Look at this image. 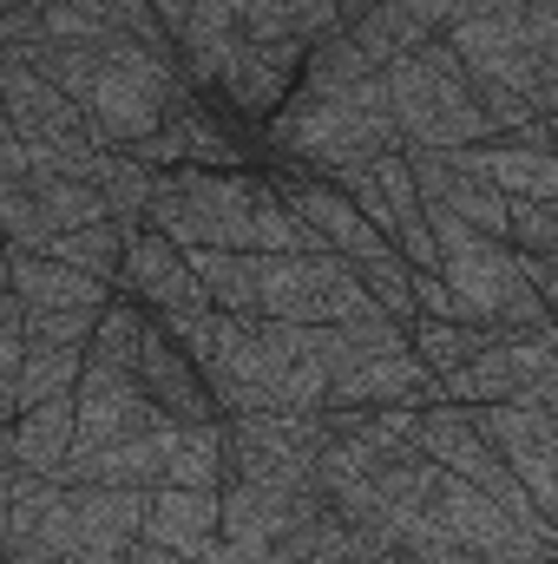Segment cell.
I'll return each instance as SVG.
<instances>
[{"label":"cell","instance_id":"obj_39","mask_svg":"<svg viewBox=\"0 0 558 564\" xmlns=\"http://www.w3.org/2000/svg\"><path fill=\"white\" fill-rule=\"evenodd\" d=\"M0 335H20V295L0 282Z\"/></svg>","mask_w":558,"mask_h":564},{"label":"cell","instance_id":"obj_10","mask_svg":"<svg viewBox=\"0 0 558 564\" xmlns=\"http://www.w3.org/2000/svg\"><path fill=\"white\" fill-rule=\"evenodd\" d=\"M257 315L264 322H296V328H335V322H362L382 315L368 302V289L335 250L315 257H257Z\"/></svg>","mask_w":558,"mask_h":564},{"label":"cell","instance_id":"obj_44","mask_svg":"<svg viewBox=\"0 0 558 564\" xmlns=\"http://www.w3.org/2000/svg\"><path fill=\"white\" fill-rule=\"evenodd\" d=\"M7 7H20V0H0V13H7Z\"/></svg>","mask_w":558,"mask_h":564},{"label":"cell","instance_id":"obj_26","mask_svg":"<svg viewBox=\"0 0 558 564\" xmlns=\"http://www.w3.org/2000/svg\"><path fill=\"white\" fill-rule=\"evenodd\" d=\"M184 263H191V276H197L204 302L217 315L257 322V257H244V250H184Z\"/></svg>","mask_w":558,"mask_h":564},{"label":"cell","instance_id":"obj_25","mask_svg":"<svg viewBox=\"0 0 558 564\" xmlns=\"http://www.w3.org/2000/svg\"><path fill=\"white\" fill-rule=\"evenodd\" d=\"M20 184L33 191V204H40V217L53 224V237H60V230H86V224H112V217H106V197H99L93 177H73V171H46V164H33Z\"/></svg>","mask_w":558,"mask_h":564},{"label":"cell","instance_id":"obj_2","mask_svg":"<svg viewBox=\"0 0 558 564\" xmlns=\"http://www.w3.org/2000/svg\"><path fill=\"white\" fill-rule=\"evenodd\" d=\"M164 335L204 375L217 414H322V335L296 322L244 315H171Z\"/></svg>","mask_w":558,"mask_h":564},{"label":"cell","instance_id":"obj_23","mask_svg":"<svg viewBox=\"0 0 558 564\" xmlns=\"http://www.w3.org/2000/svg\"><path fill=\"white\" fill-rule=\"evenodd\" d=\"M466 171H480L500 197H533V204H558V158L552 151H526L513 139H486L453 151Z\"/></svg>","mask_w":558,"mask_h":564},{"label":"cell","instance_id":"obj_30","mask_svg":"<svg viewBox=\"0 0 558 564\" xmlns=\"http://www.w3.org/2000/svg\"><path fill=\"white\" fill-rule=\"evenodd\" d=\"M93 184H99V197H106L112 230H119V237H139V230H144V197H151V171L132 164L126 151H99Z\"/></svg>","mask_w":558,"mask_h":564},{"label":"cell","instance_id":"obj_8","mask_svg":"<svg viewBox=\"0 0 558 564\" xmlns=\"http://www.w3.org/2000/svg\"><path fill=\"white\" fill-rule=\"evenodd\" d=\"M382 93H388V119L401 132V151H466V144L500 139L493 119L480 112L460 59L447 53V40H427L415 53H401L395 66H382Z\"/></svg>","mask_w":558,"mask_h":564},{"label":"cell","instance_id":"obj_11","mask_svg":"<svg viewBox=\"0 0 558 564\" xmlns=\"http://www.w3.org/2000/svg\"><path fill=\"white\" fill-rule=\"evenodd\" d=\"M440 401L460 408H493V401H526L558 414V335L526 328V335H493L473 361L440 375Z\"/></svg>","mask_w":558,"mask_h":564},{"label":"cell","instance_id":"obj_22","mask_svg":"<svg viewBox=\"0 0 558 564\" xmlns=\"http://www.w3.org/2000/svg\"><path fill=\"white\" fill-rule=\"evenodd\" d=\"M139 539L197 558V545L217 539V486H151V492H144Z\"/></svg>","mask_w":558,"mask_h":564},{"label":"cell","instance_id":"obj_17","mask_svg":"<svg viewBox=\"0 0 558 564\" xmlns=\"http://www.w3.org/2000/svg\"><path fill=\"white\" fill-rule=\"evenodd\" d=\"M309 506H322V492H282V486H264V479H224L217 486V539H230L250 564L264 545H277Z\"/></svg>","mask_w":558,"mask_h":564},{"label":"cell","instance_id":"obj_5","mask_svg":"<svg viewBox=\"0 0 558 564\" xmlns=\"http://www.w3.org/2000/svg\"><path fill=\"white\" fill-rule=\"evenodd\" d=\"M26 66L40 79H53L93 126L99 151H132V144L171 119V106L191 93L178 79V59L151 53L139 40L112 33V40H86V46H33Z\"/></svg>","mask_w":558,"mask_h":564},{"label":"cell","instance_id":"obj_38","mask_svg":"<svg viewBox=\"0 0 558 564\" xmlns=\"http://www.w3.org/2000/svg\"><path fill=\"white\" fill-rule=\"evenodd\" d=\"M151 13H158V26H164V40L184 26V13H191V0H151Z\"/></svg>","mask_w":558,"mask_h":564},{"label":"cell","instance_id":"obj_3","mask_svg":"<svg viewBox=\"0 0 558 564\" xmlns=\"http://www.w3.org/2000/svg\"><path fill=\"white\" fill-rule=\"evenodd\" d=\"M144 224L178 250H244V257H315L329 250L264 171H151Z\"/></svg>","mask_w":558,"mask_h":564},{"label":"cell","instance_id":"obj_24","mask_svg":"<svg viewBox=\"0 0 558 564\" xmlns=\"http://www.w3.org/2000/svg\"><path fill=\"white\" fill-rule=\"evenodd\" d=\"M342 26L335 0H244V40H270V46H315Z\"/></svg>","mask_w":558,"mask_h":564},{"label":"cell","instance_id":"obj_13","mask_svg":"<svg viewBox=\"0 0 558 564\" xmlns=\"http://www.w3.org/2000/svg\"><path fill=\"white\" fill-rule=\"evenodd\" d=\"M473 421L493 440L500 466L519 479V492L558 525V414L526 401H493V408H473Z\"/></svg>","mask_w":558,"mask_h":564},{"label":"cell","instance_id":"obj_28","mask_svg":"<svg viewBox=\"0 0 558 564\" xmlns=\"http://www.w3.org/2000/svg\"><path fill=\"white\" fill-rule=\"evenodd\" d=\"M79 361H86V348H40V341H26V355H20V368H13V414L73 394Z\"/></svg>","mask_w":558,"mask_h":564},{"label":"cell","instance_id":"obj_32","mask_svg":"<svg viewBox=\"0 0 558 564\" xmlns=\"http://www.w3.org/2000/svg\"><path fill=\"white\" fill-rule=\"evenodd\" d=\"M506 250L519 257H558V204H533V197H506Z\"/></svg>","mask_w":558,"mask_h":564},{"label":"cell","instance_id":"obj_29","mask_svg":"<svg viewBox=\"0 0 558 564\" xmlns=\"http://www.w3.org/2000/svg\"><path fill=\"white\" fill-rule=\"evenodd\" d=\"M493 335H500V328H473V322H447V315H415V322H408V341H415L420 368H427L433 381L453 375L460 361H473Z\"/></svg>","mask_w":558,"mask_h":564},{"label":"cell","instance_id":"obj_43","mask_svg":"<svg viewBox=\"0 0 558 564\" xmlns=\"http://www.w3.org/2000/svg\"><path fill=\"white\" fill-rule=\"evenodd\" d=\"M0 282H7V237H0Z\"/></svg>","mask_w":558,"mask_h":564},{"label":"cell","instance_id":"obj_9","mask_svg":"<svg viewBox=\"0 0 558 564\" xmlns=\"http://www.w3.org/2000/svg\"><path fill=\"white\" fill-rule=\"evenodd\" d=\"M0 112H7V126H13L20 151H26V171L46 164V171L93 177L99 144H93L86 112H79L53 79H40L26 59H0Z\"/></svg>","mask_w":558,"mask_h":564},{"label":"cell","instance_id":"obj_42","mask_svg":"<svg viewBox=\"0 0 558 564\" xmlns=\"http://www.w3.org/2000/svg\"><path fill=\"white\" fill-rule=\"evenodd\" d=\"M513 7H533V13H558V0H513Z\"/></svg>","mask_w":558,"mask_h":564},{"label":"cell","instance_id":"obj_36","mask_svg":"<svg viewBox=\"0 0 558 564\" xmlns=\"http://www.w3.org/2000/svg\"><path fill=\"white\" fill-rule=\"evenodd\" d=\"M506 139L526 144V151H552V112H533V119H526V126H513Z\"/></svg>","mask_w":558,"mask_h":564},{"label":"cell","instance_id":"obj_20","mask_svg":"<svg viewBox=\"0 0 558 564\" xmlns=\"http://www.w3.org/2000/svg\"><path fill=\"white\" fill-rule=\"evenodd\" d=\"M7 289L20 295V308H106L112 302V282L86 276L60 257H40V250H7Z\"/></svg>","mask_w":558,"mask_h":564},{"label":"cell","instance_id":"obj_16","mask_svg":"<svg viewBox=\"0 0 558 564\" xmlns=\"http://www.w3.org/2000/svg\"><path fill=\"white\" fill-rule=\"evenodd\" d=\"M112 289H126V302H144L158 322L211 308L204 289H197V276H191V263H184V250H178L171 237H158L151 224H144L139 237H126V257H119Z\"/></svg>","mask_w":558,"mask_h":564},{"label":"cell","instance_id":"obj_34","mask_svg":"<svg viewBox=\"0 0 558 564\" xmlns=\"http://www.w3.org/2000/svg\"><path fill=\"white\" fill-rule=\"evenodd\" d=\"M0 237H7V250H46L53 243V224L40 217L26 184H0Z\"/></svg>","mask_w":558,"mask_h":564},{"label":"cell","instance_id":"obj_7","mask_svg":"<svg viewBox=\"0 0 558 564\" xmlns=\"http://www.w3.org/2000/svg\"><path fill=\"white\" fill-rule=\"evenodd\" d=\"M322 335V408H427L440 381L420 368L415 341L388 315L335 322Z\"/></svg>","mask_w":558,"mask_h":564},{"label":"cell","instance_id":"obj_35","mask_svg":"<svg viewBox=\"0 0 558 564\" xmlns=\"http://www.w3.org/2000/svg\"><path fill=\"white\" fill-rule=\"evenodd\" d=\"M415 308H420V315H447V322H453L447 289H440V276H433V270H415Z\"/></svg>","mask_w":558,"mask_h":564},{"label":"cell","instance_id":"obj_1","mask_svg":"<svg viewBox=\"0 0 558 564\" xmlns=\"http://www.w3.org/2000/svg\"><path fill=\"white\" fill-rule=\"evenodd\" d=\"M264 151L289 171L329 177V184L375 164L382 151H401V132L388 119V93H382V66H368L342 26L302 53L296 93L264 119Z\"/></svg>","mask_w":558,"mask_h":564},{"label":"cell","instance_id":"obj_6","mask_svg":"<svg viewBox=\"0 0 558 564\" xmlns=\"http://www.w3.org/2000/svg\"><path fill=\"white\" fill-rule=\"evenodd\" d=\"M427 230H433V276L447 289L453 322L500 328V335L552 328V308L533 295V282L519 276V257L500 237H486L460 217H440V210H427Z\"/></svg>","mask_w":558,"mask_h":564},{"label":"cell","instance_id":"obj_19","mask_svg":"<svg viewBox=\"0 0 558 564\" xmlns=\"http://www.w3.org/2000/svg\"><path fill=\"white\" fill-rule=\"evenodd\" d=\"M447 13H453V0H375V7H362L355 20H342V33L362 46L368 66H395L401 53L440 40Z\"/></svg>","mask_w":558,"mask_h":564},{"label":"cell","instance_id":"obj_37","mask_svg":"<svg viewBox=\"0 0 558 564\" xmlns=\"http://www.w3.org/2000/svg\"><path fill=\"white\" fill-rule=\"evenodd\" d=\"M126 564H191L184 552H171V545H151V539H132V552H126Z\"/></svg>","mask_w":558,"mask_h":564},{"label":"cell","instance_id":"obj_12","mask_svg":"<svg viewBox=\"0 0 558 564\" xmlns=\"http://www.w3.org/2000/svg\"><path fill=\"white\" fill-rule=\"evenodd\" d=\"M315 453H322V414H224V479L322 492Z\"/></svg>","mask_w":558,"mask_h":564},{"label":"cell","instance_id":"obj_33","mask_svg":"<svg viewBox=\"0 0 558 564\" xmlns=\"http://www.w3.org/2000/svg\"><path fill=\"white\" fill-rule=\"evenodd\" d=\"M93 308H20V341L40 348H86L93 341Z\"/></svg>","mask_w":558,"mask_h":564},{"label":"cell","instance_id":"obj_15","mask_svg":"<svg viewBox=\"0 0 558 564\" xmlns=\"http://www.w3.org/2000/svg\"><path fill=\"white\" fill-rule=\"evenodd\" d=\"M296 79H302V46H270V40H244L237 33L230 53H224V66H217V79H211V93L224 99V112L264 126L282 99L296 93Z\"/></svg>","mask_w":558,"mask_h":564},{"label":"cell","instance_id":"obj_40","mask_svg":"<svg viewBox=\"0 0 558 564\" xmlns=\"http://www.w3.org/2000/svg\"><path fill=\"white\" fill-rule=\"evenodd\" d=\"M13 421V381H7V375H0V426Z\"/></svg>","mask_w":558,"mask_h":564},{"label":"cell","instance_id":"obj_4","mask_svg":"<svg viewBox=\"0 0 558 564\" xmlns=\"http://www.w3.org/2000/svg\"><path fill=\"white\" fill-rule=\"evenodd\" d=\"M440 40L500 139L533 112H558V13H533L513 0H453Z\"/></svg>","mask_w":558,"mask_h":564},{"label":"cell","instance_id":"obj_21","mask_svg":"<svg viewBox=\"0 0 558 564\" xmlns=\"http://www.w3.org/2000/svg\"><path fill=\"white\" fill-rule=\"evenodd\" d=\"M66 453H73V394L40 401V408H26V414H13V421L0 426V459L20 466V473L60 479Z\"/></svg>","mask_w":558,"mask_h":564},{"label":"cell","instance_id":"obj_31","mask_svg":"<svg viewBox=\"0 0 558 564\" xmlns=\"http://www.w3.org/2000/svg\"><path fill=\"white\" fill-rule=\"evenodd\" d=\"M40 257H60V263L86 270V276L112 282V276H119V257H126V237H119L112 224H86V230H60Z\"/></svg>","mask_w":558,"mask_h":564},{"label":"cell","instance_id":"obj_41","mask_svg":"<svg viewBox=\"0 0 558 564\" xmlns=\"http://www.w3.org/2000/svg\"><path fill=\"white\" fill-rule=\"evenodd\" d=\"M362 7H375V0H335V13H342V20H355Z\"/></svg>","mask_w":558,"mask_h":564},{"label":"cell","instance_id":"obj_27","mask_svg":"<svg viewBox=\"0 0 558 564\" xmlns=\"http://www.w3.org/2000/svg\"><path fill=\"white\" fill-rule=\"evenodd\" d=\"M178 132H184V164H191V171H250V164H244V158H250V144L230 139L224 112H217V106H204L197 93H184V99H178Z\"/></svg>","mask_w":558,"mask_h":564},{"label":"cell","instance_id":"obj_18","mask_svg":"<svg viewBox=\"0 0 558 564\" xmlns=\"http://www.w3.org/2000/svg\"><path fill=\"white\" fill-rule=\"evenodd\" d=\"M139 388L164 421H224L217 401H211V388H204V375L164 335V322H144V335H139Z\"/></svg>","mask_w":558,"mask_h":564},{"label":"cell","instance_id":"obj_14","mask_svg":"<svg viewBox=\"0 0 558 564\" xmlns=\"http://www.w3.org/2000/svg\"><path fill=\"white\" fill-rule=\"evenodd\" d=\"M158 421L164 414L144 401L139 368L99 361V355L79 361V381H73V446H119V440L158 433Z\"/></svg>","mask_w":558,"mask_h":564}]
</instances>
